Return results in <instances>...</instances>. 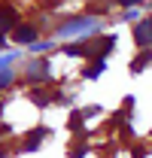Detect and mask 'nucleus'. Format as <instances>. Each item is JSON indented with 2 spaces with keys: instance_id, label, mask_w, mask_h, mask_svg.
Returning <instances> with one entry per match:
<instances>
[{
  "instance_id": "nucleus-1",
  "label": "nucleus",
  "mask_w": 152,
  "mask_h": 158,
  "mask_svg": "<svg viewBox=\"0 0 152 158\" xmlns=\"http://www.w3.org/2000/svg\"><path fill=\"white\" fill-rule=\"evenodd\" d=\"M97 27H100V21L91 19V15H82V19H73L67 21V24H61L58 27V37H76V34H95Z\"/></svg>"
},
{
  "instance_id": "nucleus-2",
  "label": "nucleus",
  "mask_w": 152,
  "mask_h": 158,
  "mask_svg": "<svg viewBox=\"0 0 152 158\" xmlns=\"http://www.w3.org/2000/svg\"><path fill=\"white\" fill-rule=\"evenodd\" d=\"M113 37H95V40H88V43H82L79 46V55L82 58H97V61H103V55L113 49Z\"/></svg>"
},
{
  "instance_id": "nucleus-3",
  "label": "nucleus",
  "mask_w": 152,
  "mask_h": 158,
  "mask_svg": "<svg viewBox=\"0 0 152 158\" xmlns=\"http://www.w3.org/2000/svg\"><path fill=\"white\" fill-rule=\"evenodd\" d=\"M46 73H49V64H46L43 58H37V61L27 64V76L31 79H46Z\"/></svg>"
},
{
  "instance_id": "nucleus-4",
  "label": "nucleus",
  "mask_w": 152,
  "mask_h": 158,
  "mask_svg": "<svg viewBox=\"0 0 152 158\" xmlns=\"http://www.w3.org/2000/svg\"><path fill=\"white\" fill-rule=\"evenodd\" d=\"M15 19H19V15H15V9H12V6H0V31L12 27V24H15Z\"/></svg>"
},
{
  "instance_id": "nucleus-5",
  "label": "nucleus",
  "mask_w": 152,
  "mask_h": 158,
  "mask_svg": "<svg viewBox=\"0 0 152 158\" xmlns=\"http://www.w3.org/2000/svg\"><path fill=\"white\" fill-rule=\"evenodd\" d=\"M134 40H137L143 49L149 46V21H140V24H137V31H134Z\"/></svg>"
},
{
  "instance_id": "nucleus-6",
  "label": "nucleus",
  "mask_w": 152,
  "mask_h": 158,
  "mask_svg": "<svg viewBox=\"0 0 152 158\" xmlns=\"http://www.w3.org/2000/svg\"><path fill=\"white\" fill-rule=\"evenodd\" d=\"M34 37H37V31H34L31 24H21L19 31H15V40H19V43H34Z\"/></svg>"
},
{
  "instance_id": "nucleus-7",
  "label": "nucleus",
  "mask_w": 152,
  "mask_h": 158,
  "mask_svg": "<svg viewBox=\"0 0 152 158\" xmlns=\"http://www.w3.org/2000/svg\"><path fill=\"white\" fill-rule=\"evenodd\" d=\"M146 64H149V52H143V55H140V58L131 64V73H140V70H143Z\"/></svg>"
},
{
  "instance_id": "nucleus-8",
  "label": "nucleus",
  "mask_w": 152,
  "mask_h": 158,
  "mask_svg": "<svg viewBox=\"0 0 152 158\" xmlns=\"http://www.w3.org/2000/svg\"><path fill=\"white\" fill-rule=\"evenodd\" d=\"M43 131H46V128H37V134H31V140L24 143V149H27V152H31V149H37V143H40V137H43Z\"/></svg>"
},
{
  "instance_id": "nucleus-9",
  "label": "nucleus",
  "mask_w": 152,
  "mask_h": 158,
  "mask_svg": "<svg viewBox=\"0 0 152 158\" xmlns=\"http://www.w3.org/2000/svg\"><path fill=\"white\" fill-rule=\"evenodd\" d=\"M12 82H15V76H12L9 70H0V88H9Z\"/></svg>"
},
{
  "instance_id": "nucleus-10",
  "label": "nucleus",
  "mask_w": 152,
  "mask_h": 158,
  "mask_svg": "<svg viewBox=\"0 0 152 158\" xmlns=\"http://www.w3.org/2000/svg\"><path fill=\"white\" fill-rule=\"evenodd\" d=\"M31 100L40 103V106H46V103H49V94H43V91H31Z\"/></svg>"
},
{
  "instance_id": "nucleus-11",
  "label": "nucleus",
  "mask_w": 152,
  "mask_h": 158,
  "mask_svg": "<svg viewBox=\"0 0 152 158\" xmlns=\"http://www.w3.org/2000/svg\"><path fill=\"white\" fill-rule=\"evenodd\" d=\"M12 58H19V52H6V55H0V70H3V67H6Z\"/></svg>"
},
{
  "instance_id": "nucleus-12",
  "label": "nucleus",
  "mask_w": 152,
  "mask_h": 158,
  "mask_svg": "<svg viewBox=\"0 0 152 158\" xmlns=\"http://www.w3.org/2000/svg\"><path fill=\"white\" fill-rule=\"evenodd\" d=\"M0 46H3V34H0Z\"/></svg>"
}]
</instances>
